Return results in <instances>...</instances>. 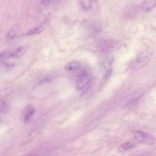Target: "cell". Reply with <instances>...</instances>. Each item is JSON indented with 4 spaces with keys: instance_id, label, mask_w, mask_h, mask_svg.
<instances>
[{
    "instance_id": "cell-4",
    "label": "cell",
    "mask_w": 156,
    "mask_h": 156,
    "mask_svg": "<svg viewBox=\"0 0 156 156\" xmlns=\"http://www.w3.org/2000/svg\"><path fill=\"white\" fill-rule=\"evenodd\" d=\"M35 111L34 108L31 105H27L22 111L20 115L24 122H28L34 115Z\"/></svg>"
},
{
    "instance_id": "cell-15",
    "label": "cell",
    "mask_w": 156,
    "mask_h": 156,
    "mask_svg": "<svg viewBox=\"0 0 156 156\" xmlns=\"http://www.w3.org/2000/svg\"><path fill=\"white\" fill-rule=\"evenodd\" d=\"M146 156L144 155H139V156Z\"/></svg>"
},
{
    "instance_id": "cell-9",
    "label": "cell",
    "mask_w": 156,
    "mask_h": 156,
    "mask_svg": "<svg viewBox=\"0 0 156 156\" xmlns=\"http://www.w3.org/2000/svg\"><path fill=\"white\" fill-rule=\"evenodd\" d=\"M81 65V63L80 61H73L68 64L65 66V69L68 70H73L79 68Z\"/></svg>"
},
{
    "instance_id": "cell-7",
    "label": "cell",
    "mask_w": 156,
    "mask_h": 156,
    "mask_svg": "<svg viewBox=\"0 0 156 156\" xmlns=\"http://www.w3.org/2000/svg\"><path fill=\"white\" fill-rule=\"evenodd\" d=\"M151 51L148 49L140 53L136 58V61L138 62H141L145 60L151 55Z\"/></svg>"
},
{
    "instance_id": "cell-14",
    "label": "cell",
    "mask_w": 156,
    "mask_h": 156,
    "mask_svg": "<svg viewBox=\"0 0 156 156\" xmlns=\"http://www.w3.org/2000/svg\"><path fill=\"white\" fill-rule=\"evenodd\" d=\"M5 56L7 57V53L5 52L0 53V59Z\"/></svg>"
},
{
    "instance_id": "cell-5",
    "label": "cell",
    "mask_w": 156,
    "mask_h": 156,
    "mask_svg": "<svg viewBox=\"0 0 156 156\" xmlns=\"http://www.w3.org/2000/svg\"><path fill=\"white\" fill-rule=\"evenodd\" d=\"M27 49L24 46L20 47L8 54L7 57L19 58L22 56L26 51Z\"/></svg>"
},
{
    "instance_id": "cell-12",
    "label": "cell",
    "mask_w": 156,
    "mask_h": 156,
    "mask_svg": "<svg viewBox=\"0 0 156 156\" xmlns=\"http://www.w3.org/2000/svg\"><path fill=\"white\" fill-rule=\"evenodd\" d=\"M6 104L2 100H0V112H2L5 108Z\"/></svg>"
},
{
    "instance_id": "cell-13",
    "label": "cell",
    "mask_w": 156,
    "mask_h": 156,
    "mask_svg": "<svg viewBox=\"0 0 156 156\" xmlns=\"http://www.w3.org/2000/svg\"><path fill=\"white\" fill-rule=\"evenodd\" d=\"M41 3L42 5L45 6H47L50 4V1L48 0L41 1Z\"/></svg>"
},
{
    "instance_id": "cell-6",
    "label": "cell",
    "mask_w": 156,
    "mask_h": 156,
    "mask_svg": "<svg viewBox=\"0 0 156 156\" xmlns=\"http://www.w3.org/2000/svg\"><path fill=\"white\" fill-rule=\"evenodd\" d=\"M156 5L155 0H145L143 1L142 9L145 12H148L151 10Z\"/></svg>"
},
{
    "instance_id": "cell-8",
    "label": "cell",
    "mask_w": 156,
    "mask_h": 156,
    "mask_svg": "<svg viewBox=\"0 0 156 156\" xmlns=\"http://www.w3.org/2000/svg\"><path fill=\"white\" fill-rule=\"evenodd\" d=\"M134 145L131 143L127 142L120 145L117 148L119 152H123L129 151L134 147Z\"/></svg>"
},
{
    "instance_id": "cell-11",
    "label": "cell",
    "mask_w": 156,
    "mask_h": 156,
    "mask_svg": "<svg viewBox=\"0 0 156 156\" xmlns=\"http://www.w3.org/2000/svg\"><path fill=\"white\" fill-rule=\"evenodd\" d=\"M16 34V32L14 29H11L9 30L6 34L5 36L6 37L9 39L14 38Z\"/></svg>"
},
{
    "instance_id": "cell-2",
    "label": "cell",
    "mask_w": 156,
    "mask_h": 156,
    "mask_svg": "<svg viewBox=\"0 0 156 156\" xmlns=\"http://www.w3.org/2000/svg\"><path fill=\"white\" fill-rule=\"evenodd\" d=\"M134 136L136 140L141 144L151 145L155 143V139L154 137L143 131H138L136 132Z\"/></svg>"
},
{
    "instance_id": "cell-3",
    "label": "cell",
    "mask_w": 156,
    "mask_h": 156,
    "mask_svg": "<svg viewBox=\"0 0 156 156\" xmlns=\"http://www.w3.org/2000/svg\"><path fill=\"white\" fill-rule=\"evenodd\" d=\"M50 14L41 22L32 28L26 33L27 35H31L38 34L45 30L48 26L51 18Z\"/></svg>"
},
{
    "instance_id": "cell-10",
    "label": "cell",
    "mask_w": 156,
    "mask_h": 156,
    "mask_svg": "<svg viewBox=\"0 0 156 156\" xmlns=\"http://www.w3.org/2000/svg\"><path fill=\"white\" fill-rule=\"evenodd\" d=\"M80 4L82 8L84 10H89L92 6V2L89 0L80 1Z\"/></svg>"
},
{
    "instance_id": "cell-1",
    "label": "cell",
    "mask_w": 156,
    "mask_h": 156,
    "mask_svg": "<svg viewBox=\"0 0 156 156\" xmlns=\"http://www.w3.org/2000/svg\"><path fill=\"white\" fill-rule=\"evenodd\" d=\"M92 81L90 74L85 71H82L78 75L76 81V87L77 90H82L87 89Z\"/></svg>"
}]
</instances>
